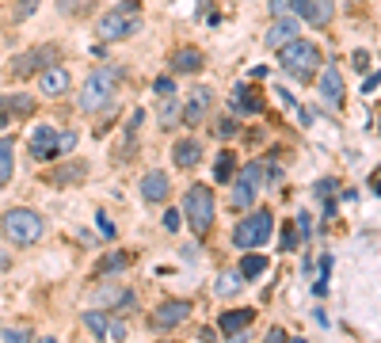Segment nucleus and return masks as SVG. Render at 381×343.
Masks as SVG:
<instances>
[{
	"mask_svg": "<svg viewBox=\"0 0 381 343\" xmlns=\"http://www.w3.org/2000/svg\"><path fill=\"white\" fill-rule=\"evenodd\" d=\"M279 61H282L286 73H294V80H309L313 73L320 69V50H317V43H309V38H294L290 46L279 50Z\"/></svg>",
	"mask_w": 381,
	"mask_h": 343,
	"instance_id": "1",
	"label": "nucleus"
},
{
	"mask_svg": "<svg viewBox=\"0 0 381 343\" xmlns=\"http://www.w3.org/2000/svg\"><path fill=\"white\" fill-rule=\"evenodd\" d=\"M0 229H4V236L12 244H35L38 236H42V214H35V210H27V206H15V210H8L4 218H0Z\"/></svg>",
	"mask_w": 381,
	"mask_h": 343,
	"instance_id": "2",
	"label": "nucleus"
},
{
	"mask_svg": "<svg viewBox=\"0 0 381 343\" xmlns=\"http://www.w3.org/2000/svg\"><path fill=\"white\" fill-rule=\"evenodd\" d=\"M137 12H141L137 4H123V8H115V12H107L95 23V35H100L103 43H118V38L137 35V27H141V15Z\"/></svg>",
	"mask_w": 381,
	"mask_h": 343,
	"instance_id": "3",
	"label": "nucleus"
},
{
	"mask_svg": "<svg viewBox=\"0 0 381 343\" xmlns=\"http://www.w3.org/2000/svg\"><path fill=\"white\" fill-rule=\"evenodd\" d=\"M183 214H187V225L194 233H206V229L214 225V195H210V187H202V183L187 187V195H183Z\"/></svg>",
	"mask_w": 381,
	"mask_h": 343,
	"instance_id": "4",
	"label": "nucleus"
},
{
	"mask_svg": "<svg viewBox=\"0 0 381 343\" xmlns=\"http://www.w3.org/2000/svg\"><path fill=\"white\" fill-rule=\"evenodd\" d=\"M115 84H118V77L111 69H95L92 77L84 80V88H80V111H100V107H107L111 103V96H115Z\"/></svg>",
	"mask_w": 381,
	"mask_h": 343,
	"instance_id": "5",
	"label": "nucleus"
},
{
	"mask_svg": "<svg viewBox=\"0 0 381 343\" xmlns=\"http://www.w3.org/2000/svg\"><path fill=\"white\" fill-rule=\"evenodd\" d=\"M271 229H274L271 210H256V214H248L244 222L233 229V244L237 248H263L271 241Z\"/></svg>",
	"mask_w": 381,
	"mask_h": 343,
	"instance_id": "6",
	"label": "nucleus"
},
{
	"mask_svg": "<svg viewBox=\"0 0 381 343\" xmlns=\"http://www.w3.org/2000/svg\"><path fill=\"white\" fill-rule=\"evenodd\" d=\"M50 65H58V50H54V46H38V50H31V54L12 57L8 77H35V73H46Z\"/></svg>",
	"mask_w": 381,
	"mask_h": 343,
	"instance_id": "7",
	"label": "nucleus"
},
{
	"mask_svg": "<svg viewBox=\"0 0 381 343\" xmlns=\"http://www.w3.org/2000/svg\"><path fill=\"white\" fill-rule=\"evenodd\" d=\"M263 183V165H259V160H252V165L244 168V176L237 179V183H233V210H248L256 202V187Z\"/></svg>",
	"mask_w": 381,
	"mask_h": 343,
	"instance_id": "8",
	"label": "nucleus"
},
{
	"mask_svg": "<svg viewBox=\"0 0 381 343\" xmlns=\"http://www.w3.org/2000/svg\"><path fill=\"white\" fill-rule=\"evenodd\" d=\"M61 153V134L54 126H38L31 134V157L35 160H54Z\"/></svg>",
	"mask_w": 381,
	"mask_h": 343,
	"instance_id": "9",
	"label": "nucleus"
},
{
	"mask_svg": "<svg viewBox=\"0 0 381 343\" xmlns=\"http://www.w3.org/2000/svg\"><path fill=\"white\" fill-rule=\"evenodd\" d=\"M294 12L305 23H313V27H328L332 12H336V0H294Z\"/></svg>",
	"mask_w": 381,
	"mask_h": 343,
	"instance_id": "10",
	"label": "nucleus"
},
{
	"mask_svg": "<svg viewBox=\"0 0 381 343\" xmlns=\"http://www.w3.org/2000/svg\"><path fill=\"white\" fill-rule=\"evenodd\" d=\"M297 38V20L294 15H279V20L271 23V31L263 35L267 50H282V46H290Z\"/></svg>",
	"mask_w": 381,
	"mask_h": 343,
	"instance_id": "11",
	"label": "nucleus"
},
{
	"mask_svg": "<svg viewBox=\"0 0 381 343\" xmlns=\"http://www.w3.org/2000/svg\"><path fill=\"white\" fill-rule=\"evenodd\" d=\"M320 100L328 103V107H343V73H339L336 65H328V69L320 73Z\"/></svg>",
	"mask_w": 381,
	"mask_h": 343,
	"instance_id": "12",
	"label": "nucleus"
},
{
	"mask_svg": "<svg viewBox=\"0 0 381 343\" xmlns=\"http://www.w3.org/2000/svg\"><path fill=\"white\" fill-rule=\"evenodd\" d=\"M191 317V301H164V305L153 313V328H176Z\"/></svg>",
	"mask_w": 381,
	"mask_h": 343,
	"instance_id": "13",
	"label": "nucleus"
},
{
	"mask_svg": "<svg viewBox=\"0 0 381 343\" xmlns=\"http://www.w3.org/2000/svg\"><path fill=\"white\" fill-rule=\"evenodd\" d=\"M210 100H214V96H210V88H194L187 111H183V122H187V126H199V122L206 119V111H210Z\"/></svg>",
	"mask_w": 381,
	"mask_h": 343,
	"instance_id": "14",
	"label": "nucleus"
},
{
	"mask_svg": "<svg viewBox=\"0 0 381 343\" xmlns=\"http://www.w3.org/2000/svg\"><path fill=\"white\" fill-rule=\"evenodd\" d=\"M259 107H263V103H259V96H256L248 84H237V88H233V103H229L233 114H259Z\"/></svg>",
	"mask_w": 381,
	"mask_h": 343,
	"instance_id": "15",
	"label": "nucleus"
},
{
	"mask_svg": "<svg viewBox=\"0 0 381 343\" xmlns=\"http://www.w3.org/2000/svg\"><path fill=\"white\" fill-rule=\"evenodd\" d=\"M141 199L145 202H164L168 199V176L164 172H149L141 179Z\"/></svg>",
	"mask_w": 381,
	"mask_h": 343,
	"instance_id": "16",
	"label": "nucleus"
},
{
	"mask_svg": "<svg viewBox=\"0 0 381 343\" xmlns=\"http://www.w3.org/2000/svg\"><path fill=\"white\" fill-rule=\"evenodd\" d=\"M38 88H42L46 96H61L65 88H69V73H65L61 65H50V69L38 77Z\"/></svg>",
	"mask_w": 381,
	"mask_h": 343,
	"instance_id": "17",
	"label": "nucleus"
},
{
	"mask_svg": "<svg viewBox=\"0 0 381 343\" xmlns=\"http://www.w3.org/2000/svg\"><path fill=\"white\" fill-rule=\"evenodd\" d=\"M252 309H229V313H221L217 317V328L225 332V336H233V332H240V328H248L252 324Z\"/></svg>",
	"mask_w": 381,
	"mask_h": 343,
	"instance_id": "18",
	"label": "nucleus"
},
{
	"mask_svg": "<svg viewBox=\"0 0 381 343\" xmlns=\"http://www.w3.org/2000/svg\"><path fill=\"white\" fill-rule=\"evenodd\" d=\"M4 107H0V122H8L15 114V119H27L31 111H35V100L31 96H8V100H0Z\"/></svg>",
	"mask_w": 381,
	"mask_h": 343,
	"instance_id": "19",
	"label": "nucleus"
},
{
	"mask_svg": "<svg viewBox=\"0 0 381 343\" xmlns=\"http://www.w3.org/2000/svg\"><path fill=\"white\" fill-rule=\"evenodd\" d=\"M95 305H134V290H123V286H100L95 290Z\"/></svg>",
	"mask_w": 381,
	"mask_h": 343,
	"instance_id": "20",
	"label": "nucleus"
},
{
	"mask_svg": "<svg viewBox=\"0 0 381 343\" xmlns=\"http://www.w3.org/2000/svg\"><path fill=\"white\" fill-rule=\"evenodd\" d=\"M202 157V145L194 142V137H183V142H176V165L180 168H194Z\"/></svg>",
	"mask_w": 381,
	"mask_h": 343,
	"instance_id": "21",
	"label": "nucleus"
},
{
	"mask_svg": "<svg viewBox=\"0 0 381 343\" xmlns=\"http://www.w3.org/2000/svg\"><path fill=\"white\" fill-rule=\"evenodd\" d=\"M199 69H202L199 50H176L172 54V73H199Z\"/></svg>",
	"mask_w": 381,
	"mask_h": 343,
	"instance_id": "22",
	"label": "nucleus"
},
{
	"mask_svg": "<svg viewBox=\"0 0 381 343\" xmlns=\"http://www.w3.org/2000/svg\"><path fill=\"white\" fill-rule=\"evenodd\" d=\"M12 165H15V153H12V142L0 137V187L12 179Z\"/></svg>",
	"mask_w": 381,
	"mask_h": 343,
	"instance_id": "23",
	"label": "nucleus"
},
{
	"mask_svg": "<svg viewBox=\"0 0 381 343\" xmlns=\"http://www.w3.org/2000/svg\"><path fill=\"white\" fill-rule=\"evenodd\" d=\"M233 172H237V160H233V153H221V157L214 160V179H217V183H229Z\"/></svg>",
	"mask_w": 381,
	"mask_h": 343,
	"instance_id": "24",
	"label": "nucleus"
},
{
	"mask_svg": "<svg viewBox=\"0 0 381 343\" xmlns=\"http://www.w3.org/2000/svg\"><path fill=\"white\" fill-rule=\"evenodd\" d=\"M84 324H88V328L95 332V336H103V340L111 336V317H103L100 309H92V313H84Z\"/></svg>",
	"mask_w": 381,
	"mask_h": 343,
	"instance_id": "25",
	"label": "nucleus"
},
{
	"mask_svg": "<svg viewBox=\"0 0 381 343\" xmlns=\"http://www.w3.org/2000/svg\"><path fill=\"white\" fill-rule=\"evenodd\" d=\"M263 271H267V256H244L240 259V275H244V279H259Z\"/></svg>",
	"mask_w": 381,
	"mask_h": 343,
	"instance_id": "26",
	"label": "nucleus"
},
{
	"mask_svg": "<svg viewBox=\"0 0 381 343\" xmlns=\"http://www.w3.org/2000/svg\"><path fill=\"white\" fill-rule=\"evenodd\" d=\"M240 279H244L240 271H225V275H217V286H214V290H217V294H237V290H240Z\"/></svg>",
	"mask_w": 381,
	"mask_h": 343,
	"instance_id": "27",
	"label": "nucleus"
},
{
	"mask_svg": "<svg viewBox=\"0 0 381 343\" xmlns=\"http://www.w3.org/2000/svg\"><path fill=\"white\" fill-rule=\"evenodd\" d=\"M328 271H332V256H324V259H320V279L313 282V294H317V298H324V294H328Z\"/></svg>",
	"mask_w": 381,
	"mask_h": 343,
	"instance_id": "28",
	"label": "nucleus"
},
{
	"mask_svg": "<svg viewBox=\"0 0 381 343\" xmlns=\"http://www.w3.org/2000/svg\"><path fill=\"white\" fill-rule=\"evenodd\" d=\"M176 119H180V103H176L172 96H164V103H160V122H164V126H172Z\"/></svg>",
	"mask_w": 381,
	"mask_h": 343,
	"instance_id": "29",
	"label": "nucleus"
},
{
	"mask_svg": "<svg viewBox=\"0 0 381 343\" xmlns=\"http://www.w3.org/2000/svg\"><path fill=\"white\" fill-rule=\"evenodd\" d=\"M126 264H130V252H115L111 259H103V264H100V271H123Z\"/></svg>",
	"mask_w": 381,
	"mask_h": 343,
	"instance_id": "30",
	"label": "nucleus"
},
{
	"mask_svg": "<svg viewBox=\"0 0 381 343\" xmlns=\"http://www.w3.org/2000/svg\"><path fill=\"white\" fill-rule=\"evenodd\" d=\"M84 165H80V160H77V165H72V168H65V172H58V176H54V183H69V179H84Z\"/></svg>",
	"mask_w": 381,
	"mask_h": 343,
	"instance_id": "31",
	"label": "nucleus"
},
{
	"mask_svg": "<svg viewBox=\"0 0 381 343\" xmlns=\"http://www.w3.org/2000/svg\"><path fill=\"white\" fill-rule=\"evenodd\" d=\"M35 8H38V0H20V4H15V20H27V15H35Z\"/></svg>",
	"mask_w": 381,
	"mask_h": 343,
	"instance_id": "32",
	"label": "nucleus"
},
{
	"mask_svg": "<svg viewBox=\"0 0 381 343\" xmlns=\"http://www.w3.org/2000/svg\"><path fill=\"white\" fill-rule=\"evenodd\" d=\"M31 332L27 328H4V343H27Z\"/></svg>",
	"mask_w": 381,
	"mask_h": 343,
	"instance_id": "33",
	"label": "nucleus"
},
{
	"mask_svg": "<svg viewBox=\"0 0 381 343\" xmlns=\"http://www.w3.org/2000/svg\"><path fill=\"white\" fill-rule=\"evenodd\" d=\"M153 92H157V96H176V80L172 77H160L157 84H153Z\"/></svg>",
	"mask_w": 381,
	"mask_h": 343,
	"instance_id": "34",
	"label": "nucleus"
},
{
	"mask_svg": "<svg viewBox=\"0 0 381 343\" xmlns=\"http://www.w3.org/2000/svg\"><path fill=\"white\" fill-rule=\"evenodd\" d=\"M95 225H100V233L107 236V241H111V236H115V222H111V218L103 214V210H100V214H95Z\"/></svg>",
	"mask_w": 381,
	"mask_h": 343,
	"instance_id": "35",
	"label": "nucleus"
},
{
	"mask_svg": "<svg viewBox=\"0 0 381 343\" xmlns=\"http://www.w3.org/2000/svg\"><path fill=\"white\" fill-rule=\"evenodd\" d=\"M233 134H237V122H233V119H221V122H217V137H221V142H229Z\"/></svg>",
	"mask_w": 381,
	"mask_h": 343,
	"instance_id": "36",
	"label": "nucleus"
},
{
	"mask_svg": "<svg viewBox=\"0 0 381 343\" xmlns=\"http://www.w3.org/2000/svg\"><path fill=\"white\" fill-rule=\"evenodd\" d=\"M297 241H302V236H297V229H294V225H286V229H282V252H290Z\"/></svg>",
	"mask_w": 381,
	"mask_h": 343,
	"instance_id": "37",
	"label": "nucleus"
},
{
	"mask_svg": "<svg viewBox=\"0 0 381 343\" xmlns=\"http://www.w3.org/2000/svg\"><path fill=\"white\" fill-rule=\"evenodd\" d=\"M160 225H164L168 233H180V210H168V214H164V222H160Z\"/></svg>",
	"mask_w": 381,
	"mask_h": 343,
	"instance_id": "38",
	"label": "nucleus"
},
{
	"mask_svg": "<svg viewBox=\"0 0 381 343\" xmlns=\"http://www.w3.org/2000/svg\"><path fill=\"white\" fill-rule=\"evenodd\" d=\"M290 8H294V0H271V15L279 20V15H290Z\"/></svg>",
	"mask_w": 381,
	"mask_h": 343,
	"instance_id": "39",
	"label": "nucleus"
},
{
	"mask_svg": "<svg viewBox=\"0 0 381 343\" xmlns=\"http://www.w3.org/2000/svg\"><path fill=\"white\" fill-rule=\"evenodd\" d=\"M313 233V222H309V214H297V236H302V241H305V236H309Z\"/></svg>",
	"mask_w": 381,
	"mask_h": 343,
	"instance_id": "40",
	"label": "nucleus"
},
{
	"mask_svg": "<svg viewBox=\"0 0 381 343\" xmlns=\"http://www.w3.org/2000/svg\"><path fill=\"white\" fill-rule=\"evenodd\" d=\"M336 179H320V183H317V195H324V199H332V191H336Z\"/></svg>",
	"mask_w": 381,
	"mask_h": 343,
	"instance_id": "41",
	"label": "nucleus"
},
{
	"mask_svg": "<svg viewBox=\"0 0 381 343\" xmlns=\"http://www.w3.org/2000/svg\"><path fill=\"white\" fill-rule=\"evenodd\" d=\"M351 61H355V69H366V65H370V54H366V50H355Z\"/></svg>",
	"mask_w": 381,
	"mask_h": 343,
	"instance_id": "42",
	"label": "nucleus"
},
{
	"mask_svg": "<svg viewBox=\"0 0 381 343\" xmlns=\"http://www.w3.org/2000/svg\"><path fill=\"white\" fill-rule=\"evenodd\" d=\"M77 149V134H61V153H72Z\"/></svg>",
	"mask_w": 381,
	"mask_h": 343,
	"instance_id": "43",
	"label": "nucleus"
},
{
	"mask_svg": "<svg viewBox=\"0 0 381 343\" xmlns=\"http://www.w3.org/2000/svg\"><path fill=\"white\" fill-rule=\"evenodd\" d=\"M263 343H286V332H282V328H271V332H267V340Z\"/></svg>",
	"mask_w": 381,
	"mask_h": 343,
	"instance_id": "44",
	"label": "nucleus"
},
{
	"mask_svg": "<svg viewBox=\"0 0 381 343\" xmlns=\"http://www.w3.org/2000/svg\"><path fill=\"white\" fill-rule=\"evenodd\" d=\"M123 336H126V324H118V321H111V340H115V343H118V340H123Z\"/></svg>",
	"mask_w": 381,
	"mask_h": 343,
	"instance_id": "45",
	"label": "nucleus"
},
{
	"mask_svg": "<svg viewBox=\"0 0 381 343\" xmlns=\"http://www.w3.org/2000/svg\"><path fill=\"white\" fill-rule=\"evenodd\" d=\"M378 84H381V73H374V77H366V80H362V92H374Z\"/></svg>",
	"mask_w": 381,
	"mask_h": 343,
	"instance_id": "46",
	"label": "nucleus"
},
{
	"mask_svg": "<svg viewBox=\"0 0 381 343\" xmlns=\"http://www.w3.org/2000/svg\"><path fill=\"white\" fill-rule=\"evenodd\" d=\"M374 187H378V195H381V176H378V179H374Z\"/></svg>",
	"mask_w": 381,
	"mask_h": 343,
	"instance_id": "47",
	"label": "nucleus"
},
{
	"mask_svg": "<svg viewBox=\"0 0 381 343\" xmlns=\"http://www.w3.org/2000/svg\"><path fill=\"white\" fill-rule=\"evenodd\" d=\"M290 343H309V340H290Z\"/></svg>",
	"mask_w": 381,
	"mask_h": 343,
	"instance_id": "48",
	"label": "nucleus"
},
{
	"mask_svg": "<svg viewBox=\"0 0 381 343\" xmlns=\"http://www.w3.org/2000/svg\"><path fill=\"white\" fill-rule=\"evenodd\" d=\"M38 343H54V340H50V336H46V340H38Z\"/></svg>",
	"mask_w": 381,
	"mask_h": 343,
	"instance_id": "49",
	"label": "nucleus"
},
{
	"mask_svg": "<svg viewBox=\"0 0 381 343\" xmlns=\"http://www.w3.org/2000/svg\"><path fill=\"white\" fill-rule=\"evenodd\" d=\"M378 130H381V119H378Z\"/></svg>",
	"mask_w": 381,
	"mask_h": 343,
	"instance_id": "50",
	"label": "nucleus"
}]
</instances>
